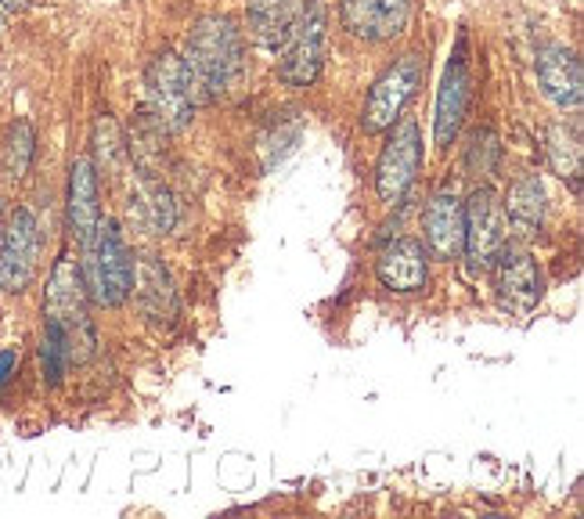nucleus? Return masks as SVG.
<instances>
[{
    "label": "nucleus",
    "instance_id": "9",
    "mask_svg": "<svg viewBox=\"0 0 584 519\" xmlns=\"http://www.w3.org/2000/svg\"><path fill=\"white\" fill-rule=\"evenodd\" d=\"M40 256V228L29 209H15L0 234V289L22 292L33 281Z\"/></svg>",
    "mask_w": 584,
    "mask_h": 519
},
{
    "label": "nucleus",
    "instance_id": "3",
    "mask_svg": "<svg viewBox=\"0 0 584 519\" xmlns=\"http://www.w3.org/2000/svg\"><path fill=\"white\" fill-rule=\"evenodd\" d=\"M325 47H329V8L325 0H303L278 47L282 51L278 80L285 87H311L325 65Z\"/></svg>",
    "mask_w": 584,
    "mask_h": 519
},
{
    "label": "nucleus",
    "instance_id": "18",
    "mask_svg": "<svg viewBox=\"0 0 584 519\" xmlns=\"http://www.w3.org/2000/svg\"><path fill=\"white\" fill-rule=\"evenodd\" d=\"M296 8H300V0H250V8H245L250 37L260 47L278 51L292 26V19H296Z\"/></svg>",
    "mask_w": 584,
    "mask_h": 519
},
{
    "label": "nucleus",
    "instance_id": "7",
    "mask_svg": "<svg viewBox=\"0 0 584 519\" xmlns=\"http://www.w3.org/2000/svg\"><path fill=\"white\" fill-rule=\"evenodd\" d=\"M418 162H423V134H418L415 116H401L393 123V134L387 141L376 167V192L382 203L397 206L407 195V188L415 184Z\"/></svg>",
    "mask_w": 584,
    "mask_h": 519
},
{
    "label": "nucleus",
    "instance_id": "14",
    "mask_svg": "<svg viewBox=\"0 0 584 519\" xmlns=\"http://www.w3.org/2000/svg\"><path fill=\"white\" fill-rule=\"evenodd\" d=\"M376 275L393 292H423L429 281V264L423 242L415 239H397L376 260Z\"/></svg>",
    "mask_w": 584,
    "mask_h": 519
},
{
    "label": "nucleus",
    "instance_id": "22",
    "mask_svg": "<svg viewBox=\"0 0 584 519\" xmlns=\"http://www.w3.org/2000/svg\"><path fill=\"white\" fill-rule=\"evenodd\" d=\"M73 364V343H69V333L62 322L48 317L44 325V339H40V369H44V379L51 386L62 383L65 369Z\"/></svg>",
    "mask_w": 584,
    "mask_h": 519
},
{
    "label": "nucleus",
    "instance_id": "4",
    "mask_svg": "<svg viewBox=\"0 0 584 519\" xmlns=\"http://www.w3.org/2000/svg\"><path fill=\"white\" fill-rule=\"evenodd\" d=\"M44 306H48V317L65 325L69 343H73V361L90 358L95 328H90V317H87V289H84V278H80V264L69 253L58 256Z\"/></svg>",
    "mask_w": 584,
    "mask_h": 519
},
{
    "label": "nucleus",
    "instance_id": "8",
    "mask_svg": "<svg viewBox=\"0 0 584 519\" xmlns=\"http://www.w3.org/2000/svg\"><path fill=\"white\" fill-rule=\"evenodd\" d=\"M462 217H465L462 253L470 256L473 270H484L495 264L509 239V220H506V209H501V198L490 192V188H476L470 195V203L462 206Z\"/></svg>",
    "mask_w": 584,
    "mask_h": 519
},
{
    "label": "nucleus",
    "instance_id": "19",
    "mask_svg": "<svg viewBox=\"0 0 584 519\" xmlns=\"http://www.w3.org/2000/svg\"><path fill=\"white\" fill-rule=\"evenodd\" d=\"M134 281H137V300H142L145 314L162 322V317L173 314L178 306V297H173V281H170V270L159 264L156 256H145L142 267H134Z\"/></svg>",
    "mask_w": 584,
    "mask_h": 519
},
{
    "label": "nucleus",
    "instance_id": "13",
    "mask_svg": "<svg viewBox=\"0 0 584 519\" xmlns=\"http://www.w3.org/2000/svg\"><path fill=\"white\" fill-rule=\"evenodd\" d=\"M498 300L512 314H531L542 300V270L527 250L498 253Z\"/></svg>",
    "mask_w": 584,
    "mask_h": 519
},
{
    "label": "nucleus",
    "instance_id": "17",
    "mask_svg": "<svg viewBox=\"0 0 584 519\" xmlns=\"http://www.w3.org/2000/svg\"><path fill=\"white\" fill-rule=\"evenodd\" d=\"M506 220L512 224V231L523 234V239H531V234L542 231L545 224V188L537 181V173H523L516 184L509 188L506 203Z\"/></svg>",
    "mask_w": 584,
    "mask_h": 519
},
{
    "label": "nucleus",
    "instance_id": "11",
    "mask_svg": "<svg viewBox=\"0 0 584 519\" xmlns=\"http://www.w3.org/2000/svg\"><path fill=\"white\" fill-rule=\"evenodd\" d=\"M537 84L545 98L559 109H577L584 101V69L581 58L563 44H548L537 51Z\"/></svg>",
    "mask_w": 584,
    "mask_h": 519
},
{
    "label": "nucleus",
    "instance_id": "25",
    "mask_svg": "<svg viewBox=\"0 0 584 519\" xmlns=\"http://www.w3.org/2000/svg\"><path fill=\"white\" fill-rule=\"evenodd\" d=\"M15 361H19L15 350H4V353H0V386L8 383V375H11V369H15Z\"/></svg>",
    "mask_w": 584,
    "mask_h": 519
},
{
    "label": "nucleus",
    "instance_id": "21",
    "mask_svg": "<svg viewBox=\"0 0 584 519\" xmlns=\"http://www.w3.org/2000/svg\"><path fill=\"white\" fill-rule=\"evenodd\" d=\"M548 162L563 181H581V134L577 126L556 123L548 130Z\"/></svg>",
    "mask_w": 584,
    "mask_h": 519
},
{
    "label": "nucleus",
    "instance_id": "10",
    "mask_svg": "<svg viewBox=\"0 0 584 519\" xmlns=\"http://www.w3.org/2000/svg\"><path fill=\"white\" fill-rule=\"evenodd\" d=\"M340 19L357 40L382 44L401 37L407 29V22H412V0H343Z\"/></svg>",
    "mask_w": 584,
    "mask_h": 519
},
{
    "label": "nucleus",
    "instance_id": "16",
    "mask_svg": "<svg viewBox=\"0 0 584 519\" xmlns=\"http://www.w3.org/2000/svg\"><path fill=\"white\" fill-rule=\"evenodd\" d=\"M98 220H101L98 177H95V162L84 156L73 162V177H69V231H73L76 242H87L95 234Z\"/></svg>",
    "mask_w": 584,
    "mask_h": 519
},
{
    "label": "nucleus",
    "instance_id": "6",
    "mask_svg": "<svg viewBox=\"0 0 584 519\" xmlns=\"http://www.w3.org/2000/svg\"><path fill=\"white\" fill-rule=\"evenodd\" d=\"M423 76H426V58H418V55L397 58L387 73L376 80V87H372L365 101V112H361L365 134H382V130H390L401 120L404 105L412 101V94L423 84Z\"/></svg>",
    "mask_w": 584,
    "mask_h": 519
},
{
    "label": "nucleus",
    "instance_id": "15",
    "mask_svg": "<svg viewBox=\"0 0 584 519\" xmlns=\"http://www.w3.org/2000/svg\"><path fill=\"white\" fill-rule=\"evenodd\" d=\"M423 228H426L429 250H434L440 260H454L462 253L465 217H462V203H459V195H454V188H440V192L429 198Z\"/></svg>",
    "mask_w": 584,
    "mask_h": 519
},
{
    "label": "nucleus",
    "instance_id": "26",
    "mask_svg": "<svg viewBox=\"0 0 584 519\" xmlns=\"http://www.w3.org/2000/svg\"><path fill=\"white\" fill-rule=\"evenodd\" d=\"M8 11H22V8H29V0H0Z\"/></svg>",
    "mask_w": 584,
    "mask_h": 519
},
{
    "label": "nucleus",
    "instance_id": "23",
    "mask_svg": "<svg viewBox=\"0 0 584 519\" xmlns=\"http://www.w3.org/2000/svg\"><path fill=\"white\" fill-rule=\"evenodd\" d=\"M123 159H126V137H123L120 123L105 112L101 120L95 123V159H90V162L101 167L105 173H112V170H120Z\"/></svg>",
    "mask_w": 584,
    "mask_h": 519
},
{
    "label": "nucleus",
    "instance_id": "20",
    "mask_svg": "<svg viewBox=\"0 0 584 519\" xmlns=\"http://www.w3.org/2000/svg\"><path fill=\"white\" fill-rule=\"evenodd\" d=\"M131 217L151 234H167L173 228V217H178L173 195L159 181L142 177V181H137V192L131 195Z\"/></svg>",
    "mask_w": 584,
    "mask_h": 519
},
{
    "label": "nucleus",
    "instance_id": "5",
    "mask_svg": "<svg viewBox=\"0 0 584 519\" xmlns=\"http://www.w3.org/2000/svg\"><path fill=\"white\" fill-rule=\"evenodd\" d=\"M145 98H148V116L159 123V130L181 134L192 123L195 101L188 90V76H184L181 55L162 51L151 58L145 69Z\"/></svg>",
    "mask_w": 584,
    "mask_h": 519
},
{
    "label": "nucleus",
    "instance_id": "12",
    "mask_svg": "<svg viewBox=\"0 0 584 519\" xmlns=\"http://www.w3.org/2000/svg\"><path fill=\"white\" fill-rule=\"evenodd\" d=\"M465 105H470V62H465V37L459 40L443 84L437 94V116H434V141L440 148H448L459 137V126L465 120Z\"/></svg>",
    "mask_w": 584,
    "mask_h": 519
},
{
    "label": "nucleus",
    "instance_id": "2",
    "mask_svg": "<svg viewBox=\"0 0 584 519\" xmlns=\"http://www.w3.org/2000/svg\"><path fill=\"white\" fill-rule=\"evenodd\" d=\"M84 245V264H80V278H84L87 300L101 306H120L134 292V253L126 250L120 224L98 220L95 234Z\"/></svg>",
    "mask_w": 584,
    "mask_h": 519
},
{
    "label": "nucleus",
    "instance_id": "1",
    "mask_svg": "<svg viewBox=\"0 0 584 519\" xmlns=\"http://www.w3.org/2000/svg\"><path fill=\"white\" fill-rule=\"evenodd\" d=\"M184 76H188L192 101H217L239 84L242 76V37L228 19H198L188 51H184Z\"/></svg>",
    "mask_w": 584,
    "mask_h": 519
},
{
    "label": "nucleus",
    "instance_id": "24",
    "mask_svg": "<svg viewBox=\"0 0 584 519\" xmlns=\"http://www.w3.org/2000/svg\"><path fill=\"white\" fill-rule=\"evenodd\" d=\"M29 159H33V126L26 120H19L15 126L8 130V141H4L8 173L11 177H22V173L29 170Z\"/></svg>",
    "mask_w": 584,
    "mask_h": 519
}]
</instances>
